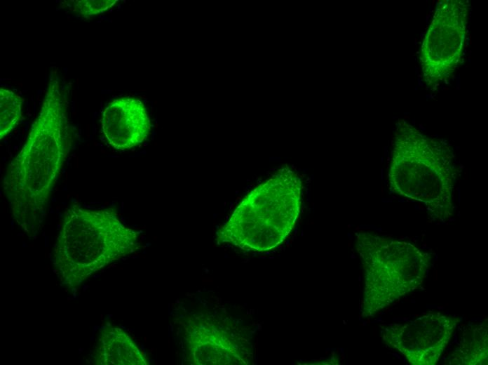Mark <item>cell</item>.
Listing matches in <instances>:
<instances>
[{
	"label": "cell",
	"instance_id": "6da1fadb",
	"mask_svg": "<svg viewBox=\"0 0 488 365\" xmlns=\"http://www.w3.org/2000/svg\"><path fill=\"white\" fill-rule=\"evenodd\" d=\"M67 109L57 70L52 69L39 114L3 179L12 215L31 237L41 229L50 193L70 150Z\"/></svg>",
	"mask_w": 488,
	"mask_h": 365
},
{
	"label": "cell",
	"instance_id": "ba28073f",
	"mask_svg": "<svg viewBox=\"0 0 488 365\" xmlns=\"http://www.w3.org/2000/svg\"><path fill=\"white\" fill-rule=\"evenodd\" d=\"M22 118V99L13 91L0 88V139L9 134Z\"/></svg>",
	"mask_w": 488,
	"mask_h": 365
},
{
	"label": "cell",
	"instance_id": "277c9868",
	"mask_svg": "<svg viewBox=\"0 0 488 365\" xmlns=\"http://www.w3.org/2000/svg\"><path fill=\"white\" fill-rule=\"evenodd\" d=\"M210 312L185 313L175 324L190 364H249L251 345L233 323Z\"/></svg>",
	"mask_w": 488,
	"mask_h": 365
},
{
	"label": "cell",
	"instance_id": "7a4b0ae2",
	"mask_svg": "<svg viewBox=\"0 0 488 365\" xmlns=\"http://www.w3.org/2000/svg\"><path fill=\"white\" fill-rule=\"evenodd\" d=\"M137 248V233L122 224L115 213L74 204L65 211L53 263L62 282L75 287Z\"/></svg>",
	"mask_w": 488,
	"mask_h": 365
},
{
	"label": "cell",
	"instance_id": "9c48e42d",
	"mask_svg": "<svg viewBox=\"0 0 488 365\" xmlns=\"http://www.w3.org/2000/svg\"><path fill=\"white\" fill-rule=\"evenodd\" d=\"M116 0L71 1V10L85 18L102 13L115 4Z\"/></svg>",
	"mask_w": 488,
	"mask_h": 365
},
{
	"label": "cell",
	"instance_id": "3957f363",
	"mask_svg": "<svg viewBox=\"0 0 488 365\" xmlns=\"http://www.w3.org/2000/svg\"><path fill=\"white\" fill-rule=\"evenodd\" d=\"M301 192L300 178L282 168L240 201L217 232V241L258 252L277 247L295 225Z\"/></svg>",
	"mask_w": 488,
	"mask_h": 365
},
{
	"label": "cell",
	"instance_id": "8992f818",
	"mask_svg": "<svg viewBox=\"0 0 488 365\" xmlns=\"http://www.w3.org/2000/svg\"><path fill=\"white\" fill-rule=\"evenodd\" d=\"M102 128L109 145L118 150L134 147L148 136L151 123L143 102L123 97L112 100L102 115Z\"/></svg>",
	"mask_w": 488,
	"mask_h": 365
},
{
	"label": "cell",
	"instance_id": "5b68a950",
	"mask_svg": "<svg viewBox=\"0 0 488 365\" xmlns=\"http://www.w3.org/2000/svg\"><path fill=\"white\" fill-rule=\"evenodd\" d=\"M466 13L463 1H447L438 7L421 51L422 69L430 84L448 77L459 63L465 39Z\"/></svg>",
	"mask_w": 488,
	"mask_h": 365
},
{
	"label": "cell",
	"instance_id": "52a82bcc",
	"mask_svg": "<svg viewBox=\"0 0 488 365\" xmlns=\"http://www.w3.org/2000/svg\"><path fill=\"white\" fill-rule=\"evenodd\" d=\"M95 359L101 365H147L148 361L121 328L104 327L98 338Z\"/></svg>",
	"mask_w": 488,
	"mask_h": 365
}]
</instances>
